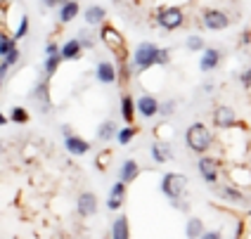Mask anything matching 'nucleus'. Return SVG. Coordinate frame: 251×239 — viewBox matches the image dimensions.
I'll return each instance as SVG.
<instances>
[{"instance_id": "f257e3e1", "label": "nucleus", "mask_w": 251, "mask_h": 239, "mask_svg": "<svg viewBox=\"0 0 251 239\" xmlns=\"http://www.w3.org/2000/svg\"><path fill=\"white\" fill-rule=\"evenodd\" d=\"M168 62H171V50L168 48H159L152 41L138 43L135 50L130 52V69L135 73H145L152 67H166Z\"/></svg>"}, {"instance_id": "f03ea898", "label": "nucleus", "mask_w": 251, "mask_h": 239, "mask_svg": "<svg viewBox=\"0 0 251 239\" xmlns=\"http://www.w3.org/2000/svg\"><path fill=\"white\" fill-rule=\"evenodd\" d=\"M100 41L104 43V48L109 50L114 55V59H116V64H124V62H128V57H130V52H128V45H126V36H121L119 33V28H114L112 24H100Z\"/></svg>"}, {"instance_id": "7ed1b4c3", "label": "nucleus", "mask_w": 251, "mask_h": 239, "mask_svg": "<svg viewBox=\"0 0 251 239\" xmlns=\"http://www.w3.org/2000/svg\"><path fill=\"white\" fill-rule=\"evenodd\" d=\"M185 142H187V149L195 152V154H206L213 144V133H211L206 123L201 121H195L190 123L187 133H185Z\"/></svg>"}, {"instance_id": "20e7f679", "label": "nucleus", "mask_w": 251, "mask_h": 239, "mask_svg": "<svg viewBox=\"0 0 251 239\" xmlns=\"http://www.w3.org/2000/svg\"><path fill=\"white\" fill-rule=\"evenodd\" d=\"M154 22L161 31H178L185 24V10L178 5H164L161 10H156Z\"/></svg>"}, {"instance_id": "39448f33", "label": "nucleus", "mask_w": 251, "mask_h": 239, "mask_svg": "<svg viewBox=\"0 0 251 239\" xmlns=\"http://www.w3.org/2000/svg\"><path fill=\"white\" fill-rule=\"evenodd\" d=\"M187 187H190V178L185 173H166L161 178V194L166 199H171V201L182 199V194L187 192Z\"/></svg>"}, {"instance_id": "423d86ee", "label": "nucleus", "mask_w": 251, "mask_h": 239, "mask_svg": "<svg viewBox=\"0 0 251 239\" xmlns=\"http://www.w3.org/2000/svg\"><path fill=\"white\" fill-rule=\"evenodd\" d=\"M197 170H199L201 180H204L206 185H218V180H221V161H218L216 156L199 154Z\"/></svg>"}, {"instance_id": "0eeeda50", "label": "nucleus", "mask_w": 251, "mask_h": 239, "mask_svg": "<svg viewBox=\"0 0 251 239\" xmlns=\"http://www.w3.org/2000/svg\"><path fill=\"white\" fill-rule=\"evenodd\" d=\"M201 24H204L206 31H225V28L230 26V14L223 12V10L211 7V10L201 12Z\"/></svg>"}, {"instance_id": "6e6552de", "label": "nucleus", "mask_w": 251, "mask_h": 239, "mask_svg": "<svg viewBox=\"0 0 251 239\" xmlns=\"http://www.w3.org/2000/svg\"><path fill=\"white\" fill-rule=\"evenodd\" d=\"M213 126L221 128V130H230V128H237L239 121H237V114L232 107H216V112H213Z\"/></svg>"}, {"instance_id": "1a4fd4ad", "label": "nucleus", "mask_w": 251, "mask_h": 239, "mask_svg": "<svg viewBox=\"0 0 251 239\" xmlns=\"http://www.w3.org/2000/svg\"><path fill=\"white\" fill-rule=\"evenodd\" d=\"M199 55H201L199 57V71H201V73L216 71L221 67V62H223V52H221L218 48H204Z\"/></svg>"}, {"instance_id": "9d476101", "label": "nucleus", "mask_w": 251, "mask_h": 239, "mask_svg": "<svg viewBox=\"0 0 251 239\" xmlns=\"http://www.w3.org/2000/svg\"><path fill=\"white\" fill-rule=\"evenodd\" d=\"M95 78L102 85H114L119 81V71H116V62L112 59H100L95 67Z\"/></svg>"}, {"instance_id": "9b49d317", "label": "nucleus", "mask_w": 251, "mask_h": 239, "mask_svg": "<svg viewBox=\"0 0 251 239\" xmlns=\"http://www.w3.org/2000/svg\"><path fill=\"white\" fill-rule=\"evenodd\" d=\"M100 209V201L95 192H81L78 199H76V211L81 218H93Z\"/></svg>"}, {"instance_id": "f8f14e48", "label": "nucleus", "mask_w": 251, "mask_h": 239, "mask_svg": "<svg viewBox=\"0 0 251 239\" xmlns=\"http://www.w3.org/2000/svg\"><path fill=\"white\" fill-rule=\"evenodd\" d=\"M126 199H128V187H126V183L116 180L112 185V190H109V194H107V209L109 211H121L126 206Z\"/></svg>"}, {"instance_id": "ddd939ff", "label": "nucleus", "mask_w": 251, "mask_h": 239, "mask_svg": "<svg viewBox=\"0 0 251 239\" xmlns=\"http://www.w3.org/2000/svg\"><path fill=\"white\" fill-rule=\"evenodd\" d=\"M159 99L154 97V95H140L138 99H135V114H140L142 119H154L156 114H159Z\"/></svg>"}, {"instance_id": "4468645a", "label": "nucleus", "mask_w": 251, "mask_h": 239, "mask_svg": "<svg viewBox=\"0 0 251 239\" xmlns=\"http://www.w3.org/2000/svg\"><path fill=\"white\" fill-rule=\"evenodd\" d=\"M78 12H81L78 0H59V5H57V19H59V24H71L78 17Z\"/></svg>"}, {"instance_id": "2eb2a0df", "label": "nucleus", "mask_w": 251, "mask_h": 239, "mask_svg": "<svg viewBox=\"0 0 251 239\" xmlns=\"http://www.w3.org/2000/svg\"><path fill=\"white\" fill-rule=\"evenodd\" d=\"M64 147H67V152H69L71 156H83L90 152V142L83 140V138H78V135H74V133L64 135Z\"/></svg>"}, {"instance_id": "dca6fc26", "label": "nucleus", "mask_w": 251, "mask_h": 239, "mask_svg": "<svg viewBox=\"0 0 251 239\" xmlns=\"http://www.w3.org/2000/svg\"><path fill=\"white\" fill-rule=\"evenodd\" d=\"M59 57H62V62H64V59H67V62L81 59V57H83V48H81L78 38H69V41L64 43V45L59 48Z\"/></svg>"}, {"instance_id": "f3484780", "label": "nucleus", "mask_w": 251, "mask_h": 239, "mask_svg": "<svg viewBox=\"0 0 251 239\" xmlns=\"http://www.w3.org/2000/svg\"><path fill=\"white\" fill-rule=\"evenodd\" d=\"M31 99H36L38 104H41V112H50V107H52V102H50V90H48V81H38L36 88H33V93H31Z\"/></svg>"}, {"instance_id": "a211bd4d", "label": "nucleus", "mask_w": 251, "mask_h": 239, "mask_svg": "<svg viewBox=\"0 0 251 239\" xmlns=\"http://www.w3.org/2000/svg\"><path fill=\"white\" fill-rule=\"evenodd\" d=\"M138 175H140L138 161H135V159H126L124 164H121V170H119V180L126 185H130L138 180Z\"/></svg>"}, {"instance_id": "6ab92c4d", "label": "nucleus", "mask_w": 251, "mask_h": 239, "mask_svg": "<svg viewBox=\"0 0 251 239\" xmlns=\"http://www.w3.org/2000/svg\"><path fill=\"white\" fill-rule=\"evenodd\" d=\"M150 154H152V161L154 164H166L171 161V144L168 142H152V147H150Z\"/></svg>"}, {"instance_id": "aec40b11", "label": "nucleus", "mask_w": 251, "mask_h": 239, "mask_svg": "<svg viewBox=\"0 0 251 239\" xmlns=\"http://www.w3.org/2000/svg\"><path fill=\"white\" fill-rule=\"evenodd\" d=\"M119 112H121V119H124L126 123H133L135 121V99H133V95H128V93L121 95Z\"/></svg>"}, {"instance_id": "412c9836", "label": "nucleus", "mask_w": 251, "mask_h": 239, "mask_svg": "<svg viewBox=\"0 0 251 239\" xmlns=\"http://www.w3.org/2000/svg\"><path fill=\"white\" fill-rule=\"evenodd\" d=\"M218 194H221V199L230 201V204H244V201H247L244 192L239 190L237 185H223V187L218 190Z\"/></svg>"}, {"instance_id": "4be33fe9", "label": "nucleus", "mask_w": 251, "mask_h": 239, "mask_svg": "<svg viewBox=\"0 0 251 239\" xmlns=\"http://www.w3.org/2000/svg\"><path fill=\"white\" fill-rule=\"evenodd\" d=\"M83 19L88 26H100V24H104V19H107V10H104L102 5H90V7L85 10Z\"/></svg>"}, {"instance_id": "5701e85b", "label": "nucleus", "mask_w": 251, "mask_h": 239, "mask_svg": "<svg viewBox=\"0 0 251 239\" xmlns=\"http://www.w3.org/2000/svg\"><path fill=\"white\" fill-rule=\"evenodd\" d=\"M116 130H119V123L114 119H107L98 126V140L100 142H112L116 138Z\"/></svg>"}, {"instance_id": "b1692460", "label": "nucleus", "mask_w": 251, "mask_h": 239, "mask_svg": "<svg viewBox=\"0 0 251 239\" xmlns=\"http://www.w3.org/2000/svg\"><path fill=\"white\" fill-rule=\"evenodd\" d=\"M112 239H130V225L128 215H119L112 225Z\"/></svg>"}, {"instance_id": "393cba45", "label": "nucleus", "mask_w": 251, "mask_h": 239, "mask_svg": "<svg viewBox=\"0 0 251 239\" xmlns=\"http://www.w3.org/2000/svg\"><path fill=\"white\" fill-rule=\"evenodd\" d=\"M135 135H138V128L133 126V123H126L124 128L116 130V138H114V140L119 142L121 147H126V144H130V142L135 140Z\"/></svg>"}, {"instance_id": "a878e982", "label": "nucleus", "mask_w": 251, "mask_h": 239, "mask_svg": "<svg viewBox=\"0 0 251 239\" xmlns=\"http://www.w3.org/2000/svg\"><path fill=\"white\" fill-rule=\"evenodd\" d=\"M201 232H204V220H201V218H190L187 225H185V237L197 239Z\"/></svg>"}, {"instance_id": "bb28decb", "label": "nucleus", "mask_w": 251, "mask_h": 239, "mask_svg": "<svg viewBox=\"0 0 251 239\" xmlns=\"http://www.w3.org/2000/svg\"><path fill=\"white\" fill-rule=\"evenodd\" d=\"M59 64H62L59 52H57V55H45V62H43V71H45V76H48V78H50V76H55L57 69H59Z\"/></svg>"}, {"instance_id": "cd10ccee", "label": "nucleus", "mask_w": 251, "mask_h": 239, "mask_svg": "<svg viewBox=\"0 0 251 239\" xmlns=\"http://www.w3.org/2000/svg\"><path fill=\"white\" fill-rule=\"evenodd\" d=\"M7 121H12V123H28V112L24 107H12L10 109V116H7Z\"/></svg>"}, {"instance_id": "c85d7f7f", "label": "nucleus", "mask_w": 251, "mask_h": 239, "mask_svg": "<svg viewBox=\"0 0 251 239\" xmlns=\"http://www.w3.org/2000/svg\"><path fill=\"white\" fill-rule=\"evenodd\" d=\"M185 48H187L190 52H201V50L206 48V43H204V38H201V36L192 33V36H187V41H185Z\"/></svg>"}, {"instance_id": "c756f323", "label": "nucleus", "mask_w": 251, "mask_h": 239, "mask_svg": "<svg viewBox=\"0 0 251 239\" xmlns=\"http://www.w3.org/2000/svg\"><path fill=\"white\" fill-rule=\"evenodd\" d=\"M12 48H17V41H14V38L10 36V33H7V31H5V33H0V59L7 55V52H10Z\"/></svg>"}, {"instance_id": "7c9ffc66", "label": "nucleus", "mask_w": 251, "mask_h": 239, "mask_svg": "<svg viewBox=\"0 0 251 239\" xmlns=\"http://www.w3.org/2000/svg\"><path fill=\"white\" fill-rule=\"evenodd\" d=\"M28 33V17L26 14H22V19H19V24H17V31H14V41H22L24 36Z\"/></svg>"}, {"instance_id": "2f4dec72", "label": "nucleus", "mask_w": 251, "mask_h": 239, "mask_svg": "<svg viewBox=\"0 0 251 239\" xmlns=\"http://www.w3.org/2000/svg\"><path fill=\"white\" fill-rule=\"evenodd\" d=\"M78 43H81V48H88V50H93L95 48V38H93V33H88V31H81L78 33Z\"/></svg>"}, {"instance_id": "473e14b6", "label": "nucleus", "mask_w": 251, "mask_h": 239, "mask_svg": "<svg viewBox=\"0 0 251 239\" xmlns=\"http://www.w3.org/2000/svg\"><path fill=\"white\" fill-rule=\"evenodd\" d=\"M19 59H22V52H19V48H12V50H10L7 55L2 57V62H5V64H7L10 69H12V67L17 64V62H19Z\"/></svg>"}, {"instance_id": "72a5a7b5", "label": "nucleus", "mask_w": 251, "mask_h": 239, "mask_svg": "<svg viewBox=\"0 0 251 239\" xmlns=\"http://www.w3.org/2000/svg\"><path fill=\"white\" fill-rule=\"evenodd\" d=\"M176 107H178V102H176V99H166L164 104H159V114H161V116H173Z\"/></svg>"}, {"instance_id": "f704fd0d", "label": "nucleus", "mask_w": 251, "mask_h": 239, "mask_svg": "<svg viewBox=\"0 0 251 239\" xmlns=\"http://www.w3.org/2000/svg\"><path fill=\"white\" fill-rule=\"evenodd\" d=\"M7 31V2H0V33Z\"/></svg>"}, {"instance_id": "c9c22d12", "label": "nucleus", "mask_w": 251, "mask_h": 239, "mask_svg": "<svg viewBox=\"0 0 251 239\" xmlns=\"http://www.w3.org/2000/svg\"><path fill=\"white\" fill-rule=\"evenodd\" d=\"M239 83L244 85L247 90H251V67H247V69L239 73Z\"/></svg>"}, {"instance_id": "e433bc0d", "label": "nucleus", "mask_w": 251, "mask_h": 239, "mask_svg": "<svg viewBox=\"0 0 251 239\" xmlns=\"http://www.w3.org/2000/svg\"><path fill=\"white\" fill-rule=\"evenodd\" d=\"M197 239H223V235H221L218 230H204Z\"/></svg>"}, {"instance_id": "4c0bfd02", "label": "nucleus", "mask_w": 251, "mask_h": 239, "mask_svg": "<svg viewBox=\"0 0 251 239\" xmlns=\"http://www.w3.org/2000/svg\"><path fill=\"white\" fill-rule=\"evenodd\" d=\"M109 159H112V156H109V152H102V154H100V159H98L100 170H104V164H109Z\"/></svg>"}, {"instance_id": "58836bf2", "label": "nucleus", "mask_w": 251, "mask_h": 239, "mask_svg": "<svg viewBox=\"0 0 251 239\" xmlns=\"http://www.w3.org/2000/svg\"><path fill=\"white\" fill-rule=\"evenodd\" d=\"M57 52H59V45H57V43H48V45H45V55H57Z\"/></svg>"}, {"instance_id": "ea45409f", "label": "nucleus", "mask_w": 251, "mask_h": 239, "mask_svg": "<svg viewBox=\"0 0 251 239\" xmlns=\"http://www.w3.org/2000/svg\"><path fill=\"white\" fill-rule=\"evenodd\" d=\"M43 5H45V7H57L59 0H43Z\"/></svg>"}, {"instance_id": "a19ab883", "label": "nucleus", "mask_w": 251, "mask_h": 239, "mask_svg": "<svg viewBox=\"0 0 251 239\" xmlns=\"http://www.w3.org/2000/svg\"><path fill=\"white\" fill-rule=\"evenodd\" d=\"M249 43H251V33H249V31H247V33L242 36V45H249Z\"/></svg>"}, {"instance_id": "79ce46f5", "label": "nucleus", "mask_w": 251, "mask_h": 239, "mask_svg": "<svg viewBox=\"0 0 251 239\" xmlns=\"http://www.w3.org/2000/svg\"><path fill=\"white\" fill-rule=\"evenodd\" d=\"M204 93H213V83H204Z\"/></svg>"}, {"instance_id": "37998d69", "label": "nucleus", "mask_w": 251, "mask_h": 239, "mask_svg": "<svg viewBox=\"0 0 251 239\" xmlns=\"http://www.w3.org/2000/svg\"><path fill=\"white\" fill-rule=\"evenodd\" d=\"M5 123H7V116H5V114L0 112V126H5Z\"/></svg>"}, {"instance_id": "c03bdc74", "label": "nucleus", "mask_w": 251, "mask_h": 239, "mask_svg": "<svg viewBox=\"0 0 251 239\" xmlns=\"http://www.w3.org/2000/svg\"><path fill=\"white\" fill-rule=\"evenodd\" d=\"M0 154H2V142H0Z\"/></svg>"}, {"instance_id": "a18cd8bd", "label": "nucleus", "mask_w": 251, "mask_h": 239, "mask_svg": "<svg viewBox=\"0 0 251 239\" xmlns=\"http://www.w3.org/2000/svg\"><path fill=\"white\" fill-rule=\"evenodd\" d=\"M0 88H2V81H0Z\"/></svg>"}]
</instances>
